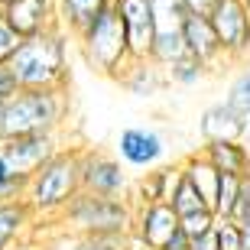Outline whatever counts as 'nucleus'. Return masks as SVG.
Returning a JSON list of instances; mask_svg holds the SVG:
<instances>
[{"label": "nucleus", "instance_id": "1", "mask_svg": "<svg viewBox=\"0 0 250 250\" xmlns=\"http://www.w3.org/2000/svg\"><path fill=\"white\" fill-rule=\"evenodd\" d=\"M68 88H20L0 104V140L23 133H59L68 121Z\"/></svg>", "mask_w": 250, "mask_h": 250}, {"label": "nucleus", "instance_id": "2", "mask_svg": "<svg viewBox=\"0 0 250 250\" xmlns=\"http://www.w3.org/2000/svg\"><path fill=\"white\" fill-rule=\"evenodd\" d=\"M7 65L20 88H68V33L56 26L23 39Z\"/></svg>", "mask_w": 250, "mask_h": 250}, {"label": "nucleus", "instance_id": "3", "mask_svg": "<svg viewBox=\"0 0 250 250\" xmlns=\"http://www.w3.org/2000/svg\"><path fill=\"white\" fill-rule=\"evenodd\" d=\"M78 188H82V179H78V149L62 146L39 169L29 172L26 188H23V202L33 208L36 218H59V211L68 205V198Z\"/></svg>", "mask_w": 250, "mask_h": 250}, {"label": "nucleus", "instance_id": "4", "mask_svg": "<svg viewBox=\"0 0 250 250\" xmlns=\"http://www.w3.org/2000/svg\"><path fill=\"white\" fill-rule=\"evenodd\" d=\"M62 231L84 234V237H101V234H127L133 224V205L127 195H94L78 192L68 198L56 218Z\"/></svg>", "mask_w": 250, "mask_h": 250}, {"label": "nucleus", "instance_id": "5", "mask_svg": "<svg viewBox=\"0 0 250 250\" xmlns=\"http://www.w3.org/2000/svg\"><path fill=\"white\" fill-rule=\"evenodd\" d=\"M78 49H82L84 62L91 65L98 75L117 82L124 75L133 56H130V46H127V33H124V23L114 10V0H107L98 13L91 17V23L75 36Z\"/></svg>", "mask_w": 250, "mask_h": 250}, {"label": "nucleus", "instance_id": "6", "mask_svg": "<svg viewBox=\"0 0 250 250\" xmlns=\"http://www.w3.org/2000/svg\"><path fill=\"white\" fill-rule=\"evenodd\" d=\"M214 26V36L221 42L224 62H247L250 59V10L244 0H218L214 10L208 13Z\"/></svg>", "mask_w": 250, "mask_h": 250}, {"label": "nucleus", "instance_id": "7", "mask_svg": "<svg viewBox=\"0 0 250 250\" xmlns=\"http://www.w3.org/2000/svg\"><path fill=\"white\" fill-rule=\"evenodd\" d=\"M78 179L84 192L94 195H127L130 176L117 156L104 149H78Z\"/></svg>", "mask_w": 250, "mask_h": 250}, {"label": "nucleus", "instance_id": "8", "mask_svg": "<svg viewBox=\"0 0 250 250\" xmlns=\"http://www.w3.org/2000/svg\"><path fill=\"white\" fill-rule=\"evenodd\" d=\"M166 137L159 133L156 127H146V124H130L117 133L114 140V153L127 169H153L166 159Z\"/></svg>", "mask_w": 250, "mask_h": 250}, {"label": "nucleus", "instance_id": "9", "mask_svg": "<svg viewBox=\"0 0 250 250\" xmlns=\"http://www.w3.org/2000/svg\"><path fill=\"white\" fill-rule=\"evenodd\" d=\"M62 143H59V133H23V137H10L0 140V153L10 163L13 172L20 176H29L33 169H39L52 153H59Z\"/></svg>", "mask_w": 250, "mask_h": 250}, {"label": "nucleus", "instance_id": "10", "mask_svg": "<svg viewBox=\"0 0 250 250\" xmlns=\"http://www.w3.org/2000/svg\"><path fill=\"white\" fill-rule=\"evenodd\" d=\"M176 231H179V214L172 211L169 202H153V205L133 208L130 234H133L140 244H146L149 250H159Z\"/></svg>", "mask_w": 250, "mask_h": 250}, {"label": "nucleus", "instance_id": "11", "mask_svg": "<svg viewBox=\"0 0 250 250\" xmlns=\"http://www.w3.org/2000/svg\"><path fill=\"white\" fill-rule=\"evenodd\" d=\"M114 10L124 23L127 46L133 59H146L153 36H156V20H153V3L149 0H114Z\"/></svg>", "mask_w": 250, "mask_h": 250}, {"label": "nucleus", "instance_id": "12", "mask_svg": "<svg viewBox=\"0 0 250 250\" xmlns=\"http://www.w3.org/2000/svg\"><path fill=\"white\" fill-rule=\"evenodd\" d=\"M3 10L7 23L20 33V39H33L42 36L49 29L59 26V10L56 0H10Z\"/></svg>", "mask_w": 250, "mask_h": 250}, {"label": "nucleus", "instance_id": "13", "mask_svg": "<svg viewBox=\"0 0 250 250\" xmlns=\"http://www.w3.org/2000/svg\"><path fill=\"white\" fill-rule=\"evenodd\" d=\"M182 42H186V52L192 59L208 68V72H218L224 65V52L221 42L214 36V26L208 17H198V13H186L182 17Z\"/></svg>", "mask_w": 250, "mask_h": 250}, {"label": "nucleus", "instance_id": "14", "mask_svg": "<svg viewBox=\"0 0 250 250\" xmlns=\"http://www.w3.org/2000/svg\"><path fill=\"white\" fill-rule=\"evenodd\" d=\"M179 179V163L176 166H153V169H143L137 179H130V205L140 208V205H153V202H166L172 186H176Z\"/></svg>", "mask_w": 250, "mask_h": 250}, {"label": "nucleus", "instance_id": "15", "mask_svg": "<svg viewBox=\"0 0 250 250\" xmlns=\"http://www.w3.org/2000/svg\"><path fill=\"white\" fill-rule=\"evenodd\" d=\"M198 133L202 140H244L247 121L228 101H214L198 114Z\"/></svg>", "mask_w": 250, "mask_h": 250}, {"label": "nucleus", "instance_id": "16", "mask_svg": "<svg viewBox=\"0 0 250 250\" xmlns=\"http://www.w3.org/2000/svg\"><path fill=\"white\" fill-rule=\"evenodd\" d=\"M202 156L211 163L218 172L244 176L250 169V146L244 140H202Z\"/></svg>", "mask_w": 250, "mask_h": 250}, {"label": "nucleus", "instance_id": "17", "mask_svg": "<svg viewBox=\"0 0 250 250\" xmlns=\"http://www.w3.org/2000/svg\"><path fill=\"white\" fill-rule=\"evenodd\" d=\"M117 82H121L124 91H130L133 98H156L169 84L166 72H163L156 62H149V59H133V62L124 68V75Z\"/></svg>", "mask_w": 250, "mask_h": 250}, {"label": "nucleus", "instance_id": "18", "mask_svg": "<svg viewBox=\"0 0 250 250\" xmlns=\"http://www.w3.org/2000/svg\"><path fill=\"white\" fill-rule=\"evenodd\" d=\"M33 221H36V214L23 198L0 202V250H13V244H20L26 237Z\"/></svg>", "mask_w": 250, "mask_h": 250}, {"label": "nucleus", "instance_id": "19", "mask_svg": "<svg viewBox=\"0 0 250 250\" xmlns=\"http://www.w3.org/2000/svg\"><path fill=\"white\" fill-rule=\"evenodd\" d=\"M179 172H182V179H188L192 182V188L205 198V205L211 208L214 205V192H218V179H221V172L208 163V159L202 156V149H195V153H188L182 163H179Z\"/></svg>", "mask_w": 250, "mask_h": 250}, {"label": "nucleus", "instance_id": "20", "mask_svg": "<svg viewBox=\"0 0 250 250\" xmlns=\"http://www.w3.org/2000/svg\"><path fill=\"white\" fill-rule=\"evenodd\" d=\"M104 3H107V0H56L59 26L75 39L84 26H88V23H91V17L104 7Z\"/></svg>", "mask_w": 250, "mask_h": 250}, {"label": "nucleus", "instance_id": "21", "mask_svg": "<svg viewBox=\"0 0 250 250\" xmlns=\"http://www.w3.org/2000/svg\"><path fill=\"white\" fill-rule=\"evenodd\" d=\"M130 231L127 234H101V237H84V234H72L62 231L56 241L49 244V250H124Z\"/></svg>", "mask_w": 250, "mask_h": 250}, {"label": "nucleus", "instance_id": "22", "mask_svg": "<svg viewBox=\"0 0 250 250\" xmlns=\"http://www.w3.org/2000/svg\"><path fill=\"white\" fill-rule=\"evenodd\" d=\"M163 72H166V82H169V84H179V88H195V84L205 82L208 68H205L198 59H192V56L186 52V56L172 59V62H169Z\"/></svg>", "mask_w": 250, "mask_h": 250}, {"label": "nucleus", "instance_id": "23", "mask_svg": "<svg viewBox=\"0 0 250 250\" xmlns=\"http://www.w3.org/2000/svg\"><path fill=\"white\" fill-rule=\"evenodd\" d=\"M169 205H172V211L182 218V214H192V211H198V208H208L205 205V198L198 192L192 188V182L188 179H182V172H179V179H176V186H172V192H169V198H166Z\"/></svg>", "mask_w": 250, "mask_h": 250}, {"label": "nucleus", "instance_id": "24", "mask_svg": "<svg viewBox=\"0 0 250 250\" xmlns=\"http://www.w3.org/2000/svg\"><path fill=\"white\" fill-rule=\"evenodd\" d=\"M224 101L231 104V107L241 114L244 121L250 117V59L244 62L241 75H237V78L231 82V88H228V94H224Z\"/></svg>", "mask_w": 250, "mask_h": 250}, {"label": "nucleus", "instance_id": "25", "mask_svg": "<svg viewBox=\"0 0 250 250\" xmlns=\"http://www.w3.org/2000/svg\"><path fill=\"white\" fill-rule=\"evenodd\" d=\"M237 188H241V176L221 172V179H218V192H214V205H211V211L218 214V218H228V214H231L234 202H237Z\"/></svg>", "mask_w": 250, "mask_h": 250}, {"label": "nucleus", "instance_id": "26", "mask_svg": "<svg viewBox=\"0 0 250 250\" xmlns=\"http://www.w3.org/2000/svg\"><path fill=\"white\" fill-rule=\"evenodd\" d=\"M214 218H218V214H214L211 208H198V211L182 214V218H179V231L192 241V237H198V234L211 231V228H214Z\"/></svg>", "mask_w": 250, "mask_h": 250}, {"label": "nucleus", "instance_id": "27", "mask_svg": "<svg viewBox=\"0 0 250 250\" xmlns=\"http://www.w3.org/2000/svg\"><path fill=\"white\" fill-rule=\"evenodd\" d=\"M26 179L29 176L13 172V169H10V163L3 159V153H0V202H7V198H23Z\"/></svg>", "mask_w": 250, "mask_h": 250}, {"label": "nucleus", "instance_id": "28", "mask_svg": "<svg viewBox=\"0 0 250 250\" xmlns=\"http://www.w3.org/2000/svg\"><path fill=\"white\" fill-rule=\"evenodd\" d=\"M214 237L218 250H241V224H234L231 218H214Z\"/></svg>", "mask_w": 250, "mask_h": 250}, {"label": "nucleus", "instance_id": "29", "mask_svg": "<svg viewBox=\"0 0 250 250\" xmlns=\"http://www.w3.org/2000/svg\"><path fill=\"white\" fill-rule=\"evenodd\" d=\"M234 224H244L250 218V169L241 176V188H237V202H234L231 214H228Z\"/></svg>", "mask_w": 250, "mask_h": 250}, {"label": "nucleus", "instance_id": "30", "mask_svg": "<svg viewBox=\"0 0 250 250\" xmlns=\"http://www.w3.org/2000/svg\"><path fill=\"white\" fill-rule=\"evenodd\" d=\"M20 33L7 23V17H3V10H0V62H10V56L20 49Z\"/></svg>", "mask_w": 250, "mask_h": 250}, {"label": "nucleus", "instance_id": "31", "mask_svg": "<svg viewBox=\"0 0 250 250\" xmlns=\"http://www.w3.org/2000/svg\"><path fill=\"white\" fill-rule=\"evenodd\" d=\"M17 91H20V84L13 78V72H10V65L0 62V101H7L10 94H17Z\"/></svg>", "mask_w": 250, "mask_h": 250}, {"label": "nucleus", "instance_id": "32", "mask_svg": "<svg viewBox=\"0 0 250 250\" xmlns=\"http://www.w3.org/2000/svg\"><path fill=\"white\" fill-rule=\"evenodd\" d=\"M188 250H218V237H214V228H211V231H205V234H198V237H192Z\"/></svg>", "mask_w": 250, "mask_h": 250}, {"label": "nucleus", "instance_id": "33", "mask_svg": "<svg viewBox=\"0 0 250 250\" xmlns=\"http://www.w3.org/2000/svg\"><path fill=\"white\" fill-rule=\"evenodd\" d=\"M186 3V13H198V17H208L214 10V3L218 0H182Z\"/></svg>", "mask_w": 250, "mask_h": 250}, {"label": "nucleus", "instance_id": "34", "mask_svg": "<svg viewBox=\"0 0 250 250\" xmlns=\"http://www.w3.org/2000/svg\"><path fill=\"white\" fill-rule=\"evenodd\" d=\"M188 244H192V241H188L186 234H182V231H176V234H172V237H169V241L163 244L159 250H188Z\"/></svg>", "mask_w": 250, "mask_h": 250}, {"label": "nucleus", "instance_id": "35", "mask_svg": "<svg viewBox=\"0 0 250 250\" xmlns=\"http://www.w3.org/2000/svg\"><path fill=\"white\" fill-rule=\"evenodd\" d=\"M241 250H250V218L241 224Z\"/></svg>", "mask_w": 250, "mask_h": 250}, {"label": "nucleus", "instance_id": "36", "mask_svg": "<svg viewBox=\"0 0 250 250\" xmlns=\"http://www.w3.org/2000/svg\"><path fill=\"white\" fill-rule=\"evenodd\" d=\"M124 250H149V247H146V244H140L137 237L130 234V237H127V244H124Z\"/></svg>", "mask_w": 250, "mask_h": 250}, {"label": "nucleus", "instance_id": "37", "mask_svg": "<svg viewBox=\"0 0 250 250\" xmlns=\"http://www.w3.org/2000/svg\"><path fill=\"white\" fill-rule=\"evenodd\" d=\"M247 137H250V117H247Z\"/></svg>", "mask_w": 250, "mask_h": 250}, {"label": "nucleus", "instance_id": "38", "mask_svg": "<svg viewBox=\"0 0 250 250\" xmlns=\"http://www.w3.org/2000/svg\"><path fill=\"white\" fill-rule=\"evenodd\" d=\"M7 3H10V0H0V7H7Z\"/></svg>", "mask_w": 250, "mask_h": 250}, {"label": "nucleus", "instance_id": "39", "mask_svg": "<svg viewBox=\"0 0 250 250\" xmlns=\"http://www.w3.org/2000/svg\"><path fill=\"white\" fill-rule=\"evenodd\" d=\"M244 7H247V10H250V0H244Z\"/></svg>", "mask_w": 250, "mask_h": 250}, {"label": "nucleus", "instance_id": "40", "mask_svg": "<svg viewBox=\"0 0 250 250\" xmlns=\"http://www.w3.org/2000/svg\"><path fill=\"white\" fill-rule=\"evenodd\" d=\"M0 104H3V101H0Z\"/></svg>", "mask_w": 250, "mask_h": 250}]
</instances>
